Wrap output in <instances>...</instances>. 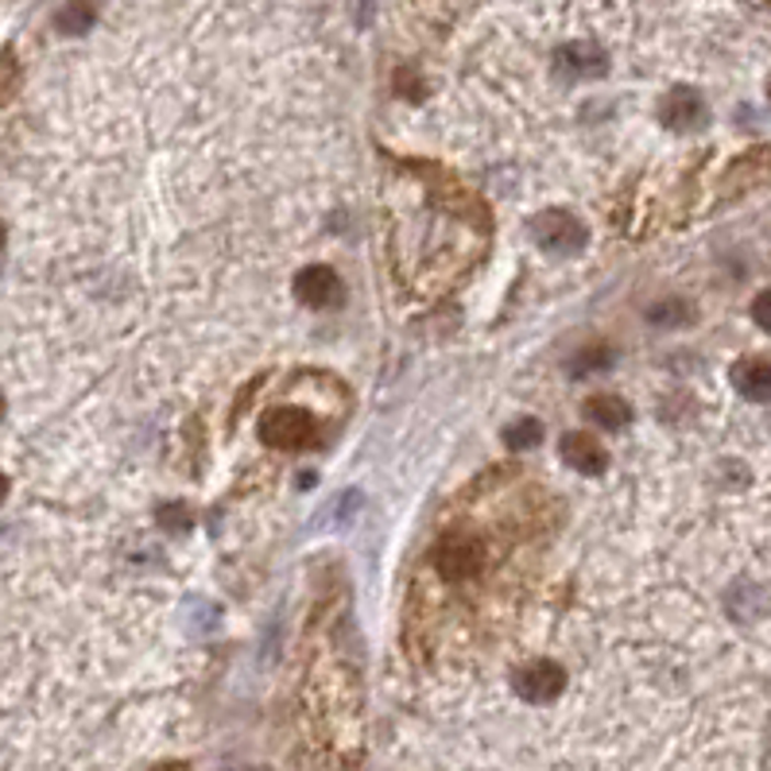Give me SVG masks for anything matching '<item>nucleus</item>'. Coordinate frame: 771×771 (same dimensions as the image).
Wrapping results in <instances>:
<instances>
[{
    "label": "nucleus",
    "mask_w": 771,
    "mask_h": 771,
    "mask_svg": "<svg viewBox=\"0 0 771 771\" xmlns=\"http://www.w3.org/2000/svg\"><path fill=\"white\" fill-rule=\"evenodd\" d=\"M608 365H613V349H605V345H590L574 357V372H597L608 369Z\"/></svg>",
    "instance_id": "nucleus-12"
},
{
    "label": "nucleus",
    "mask_w": 771,
    "mask_h": 771,
    "mask_svg": "<svg viewBox=\"0 0 771 771\" xmlns=\"http://www.w3.org/2000/svg\"><path fill=\"white\" fill-rule=\"evenodd\" d=\"M543 443V423L539 418H516L509 431H504V446L509 450H532Z\"/></svg>",
    "instance_id": "nucleus-11"
},
{
    "label": "nucleus",
    "mask_w": 771,
    "mask_h": 771,
    "mask_svg": "<svg viewBox=\"0 0 771 771\" xmlns=\"http://www.w3.org/2000/svg\"><path fill=\"white\" fill-rule=\"evenodd\" d=\"M733 384L745 400H771V361L748 357L733 369Z\"/></svg>",
    "instance_id": "nucleus-9"
},
{
    "label": "nucleus",
    "mask_w": 771,
    "mask_h": 771,
    "mask_svg": "<svg viewBox=\"0 0 771 771\" xmlns=\"http://www.w3.org/2000/svg\"><path fill=\"white\" fill-rule=\"evenodd\" d=\"M342 295V283H337L334 268L326 264H311L295 276V299L306 306H329L334 299Z\"/></svg>",
    "instance_id": "nucleus-7"
},
{
    "label": "nucleus",
    "mask_w": 771,
    "mask_h": 771,
    "mask_svg": "<svg viewBox=\"0 0 771 771\" xmlns=\"http://www.w3.org/2000/svg\"><path fill=\"white\" fill-rule=\"evenodd\" d=\"M562 461H567L570 469H578V473H605L608 466V454L605 446L597 443L593 435H585V431H570V435H562Z\"/></svg>",
    "instance_id": "nucleus-6"
},
{
    "label": "nucleus",
    "mask_w": 771,
    "mask_h": 771,
    "mask_svg": "<svg viewBox=\"0 0 771 771\" xmlns=\"http://www.w3.org/2000/svg\"><path fill=\"white\" fill-rule=\"evenodd\" d=\"M55 24L63 27V32H86V27L93 24V9H63L55 16Z\"/></svg>",
    "instance_id": "nucleus-13"
},
{
    "label": "nucleus",
    "mask_w": 771,
    "mask_h": 771,
    "mask_svg": "<svg viewBox=\"0 0 771 771\" xmlns=\"http://www.w3.org/2000/svg\"><path fill=\"white\" fill-rule=\"evenodd\" d=\"M260 438L276 450H303L319 438V423L303 407H276L260 418Z\"/></svg>",
    "instance_id": "nucleus-1"
},
{
    "label": "nucleus",
    "mask_w": 771,
    "mask_h": 771,
    "mask_svg": "<svg viewBox=\"0 0 771 771\" xmlns=\"http://www.w3.org/2000/svg\"><path fill=\"white\" fill-rule=\"evenodd\" d=\"M435 567L443 570L446 578H469L481 567V547L473 539H446L435 555Z\"/></svg>",
    "instance_id": "nucleus-8"
},
{
    "label": "nucleus",
    "mask_w": 771,
    "mask_h": 771,
    "mask_svg": "<svg viewBox=\"0 0 771 771\" xmlns=\"http://www.w3.org/2000/svg\"><path fill=\"white\" fill-rule=\"evenodd\" d=\"M532 237H535V245L555 256H578L585 248V237H590V233H585V225L578 222L574 214H567V210H543L532 222Z\"/></svg>",
    "instance_id": "nucleus-2"
},
{
    "label": "nucleus",
    "mask_w": 771,
    "mask_h": 771,
    "mask_svg": "<svg viewBox=\"0 0 771 771\" xmlns=\"http://www.w3.org/2000/svg\"><path fill=\"white\" fill-rule=\"evenodd\" d=\"M585 418L601 431H624L633 423V407H628L621 395H593V400L585 403Z\"/></svg>",
    "instance_id": "nucleus-10"
},
{
    "label": "nucleus",
    "mask_w": 771,
    "mask_h": 771,
    "mask_svg": "<svg viewBox=\"0 0 771 771\" xmlns=\"http://www.w3.org/2000/svg\"><path fill=\"white\" fill-rule=\"evenodd\" d=\"M752 319H756V326L768 329V334H771V291H760V295H756Z\"/></svg>",
    "instance_id": "nucleus-15"
},
{
    "label": "nucleus",
    "mask_w": 771,
    "mask_h": 771,
    "mask_svg": "<svg viewBox=\"0 0 771 771\" xmlns=\"http://www.w3.org/2000/svg\"><path fill=\"white\" fill-rule=\"evenodd\" d=\"M686 303H659V306H651V314L648 319L651 322H686V311H682Z\"/></svg>",
    "instance_id": "nucleus-14"
},
{
    "label": "nucleus",
    "mask_w": 771,
    "mask_h": 771,
    "mask_svg": "<svg viewBox=\"0 0 771 771\" xmlns=\"http://www.w3.org/2000/svg\"><path fill=\"white\" fill-rule=\"evenodd\" d=\"M768 98H771V86H768Z\"/></svg>",
    "instance_id": "nucleus-16"
},
{
    "label": "nucleus",
    "mask_w": 771,
    "mask_h": 771,
    "mask_svg": "<svg viewBox=\"0 0 771 771\" xmlns=\"http://www.w3.org/2000/svg\"><path fill=\"white\" fill-rule=\"evenodd\" d=\"M605 51L593 43H567L555 55V75L562 82H582V78H601L605 75Z\"/></svg>",
    "instance_id": "nucleus-5"
},
{
    "label": "nucleus",
    "mask_w": 771,
    "mask_h": 771,
    "mask_svg": "<svg viewBox=\"0 0 771 771\" xmlns=\"http://www.w3.org/2000/svg\"><path fill=\"white\" fill-rule=\"evenodd\" d=\"M659 121L671 132H697V128H706L709 105H706V98L697 90H690V86H674V90L659 101Z\"/></svg>",
    "instance_id": "nucleus-4"
},
{
    "label": "nucleus",
    "mask_w": 771,
    "mask_h": 771,
    "mask_svg": "<svg viewBox=\"0 0 771 771\" xmlns=\"http://www.w3.org/2000/svg\"><path fill=\"white\" fill-rule=\"evenodd\" d=\"M516 694L524 697V702H532V706H547V702H555L558 694H562V686H567V671L555 663V659H532V663H524L516 671Z\"/></svg>",
    "instance_id": "nucleus-3"
}]
</instances>
